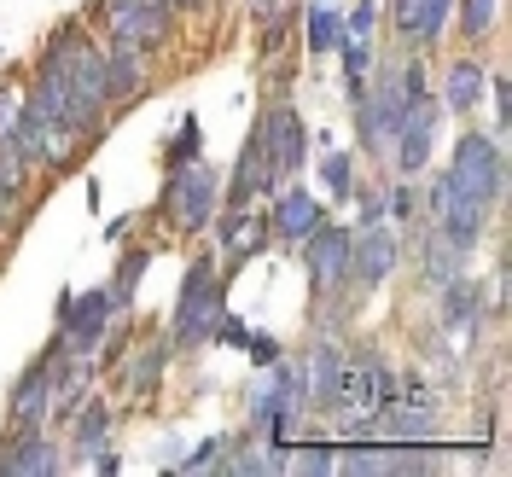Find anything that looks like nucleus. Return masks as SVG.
<instances>
[{"label":"nucleus","instance_id":"nucleus-24","mask_svg":"<svg viewBox=\"0 0 512 477\" xmlns=\"http://www.w3.org/2000/svg\"><path fill=\"white\" fill-rule=\"evenodd\" d=\"M454 18H460V35L478 47V41H489L495 24H501V0H454Z\"/></svg>","mask_w":512,"mask_h":477},{"label":"nucleus","instance_id":"nucleus-2","mask_svg":"<svg viewBox=\"0 0 512 477\" xmlns=\"http://www.w3.org/2000/svg\"><path fill=\"white\" fill-rule=\"evenodd\" d=\"M216 210H222V175H216L204 158L163 169L158 222L169 227V233H181V239H192V233H210Z\"/></svg>","mask_w":512,"mask_h":477},{"label":"nucleus","instance_id":"nucleus-38","mask_svg":"<svg viewBox=\"0 0 512 477\" xmlns=\"http://www.w3.org/2000/svg\"><path fill=\"white\" fill-rule=\"evenodd\" d=\"M169 6H175V12H181V18H187V12H204V6H210V0H169Z\"/></svg>","mask_w":512,"mask_h":477},{"label":"nucleus","instance_id":"nucleus-35","mask_svg":"<svg viewBox=\"0 0 512 477\" xmlns=\"http://www.w3.org/2000/svg\"><path fill=\"white\" fill-rule=\"evenodd\" d=\"M88 466H94L99 477H117V472H123V460H117V448H99V454L88 460Z\"/></svg>","mask_w":512,"mask_h":477},{"label":"nucleus","instance_id":"nucleus-30","mask_svg":"<svg viewBox=\"0 0 512 477\" xmlns=\"http://www.w3.org/2000/svg\"><path fill=\"white\" fill-rule=\"evenodd\" d=\"M245 355H251V367H268V361H280V338L274 332H251L245 338Z\"/></svg>","mask_w":512,"mask_h":477},{"label":"nucleus","instance_id":"nucleus-15","mask_svg":"<svg viewBox=\"0 0 512 477\" xmlns=\"http://www.w3.org/2000/svg\"><path fill=\"white\" fill-rule=\"evenodd\" d=\"M140 94H152V53L105 41V99H111V117L128 111Z\"/></svg>","mask_w":512,"mask_h":477},{"label":"nucleus","instance_id":"nucleus-12","mask_svg":"<svg viewBox=\"0 0 512 477\" xmlns=\"http://www.w3.org/2000/svg\"><path fill=\"white\" fill-rule=\"evenodd\" d=\"M210 233H216V262H222L227 280H239V268H245V262H256V256L274 245L268 216H256V204H251V210H216Z\"/></svg>","mask_w":512,"mask_h":477},{"label":"nucleus","instance_id":"nucleus-7","mask_svg":"<svg viewBox=\"0 0 512 477\" xmlns=\"http://www.w3.org/2000/svg\"><path fill=\"white\" fill-rule=\"evenodd\" d=\"M256 134H262L274 181H297L303 163H309V128H303V111L291 105V94H268L262 117H256Z\"/></svg>","mask_w":512,"mask_h":477},{"label":"nucleus","instance_id":"nucleus-4","mask_svg":"<svg viewBox=\"0 0 512 477\" xmlns=\"http://www.w3.org/2000/svg\"><path fill=\"white\" fill-rule=\"evenodd\" d=\"M448 187L466 192V198H478L483 210H495L501 198H507V146L495 140V134H478V128H466L460 140H454V158H448Z\"/></svg>","mask_w":512,"mask_h":477},{"label":"nucleus","instance_id":"nucleus-37","mask_svg":"<svg viewBox=\"0 0 512 477\" xmlns=\"http://www.w3.org/2000/svg\"><path fill=\"white\" fill-rule=\"evenodd\" d=\"M128 227H134L128 216H123V222H111V227H105V239H111V245H123V239H128Z\"/></svg>","mask_w":512,"mask_h":477},{"label":"nucleus","instance_id":"nucleus-9","mask_svg":"<svg viewBox=\"0 0 512 477\" xmlns=\"http://www.w3.org/2000/svg\"><path fill=\"white\" fill-rule=\"evenodd\" d=\"M396 262H402V233L390 222L350 227V297L355 303H367L396 274Z\"/></svg>","mask_w":512,"mask_h":477},{"label":"nucleus","instance_id":"nucleus-28","mask_svg":"<svg viewBox=\"0 0 512 477\" xmlns=\"http://www.w3.org/2000/svg\"><path fill=\"white\" fill-rule=\"evenodd\" d=\"M291 454H297V448H291ZM286 472H309V477H320V472H338V448L309 443L303 454H297V466H286Z\"/></svg>","mask_w":512,"mask_h":477},{"label":"nucleus","instance_id":"nucleus-20","mask_svg":"<svg viewBox=\"0 0 512 477\" xmlns=\"http://www.w3.org/2000/svg\"><path fill=\"white\" fill-rule=\"evenodd\" d=\"M111 425H117V414H111V408H105L99 396H88V402H82V408L70 414V443H64V454L88 466L99 448H111Z\"/></svg>","mask_w":512,"mask_h":477},{"label":"nucleus","instance_id":"nucleus-3","mask_svg":"<svg viewBox=\"0 0 512 477\" xmlns=\"http://www.w3.org/2000/svg\"><path fill=\"white\" fill-rule=\"evenodd\" d=\"M88 18L105 30V41H123L140 53H163L181 35V12L169 0H94Z\"/></svg>","mask_w":512,"mask_h":477},{"label":"nucleus","instance_id":"nucleus-29","mask_svg":"<svg viewBox=\"0 0 512 477\" xmlns=\"http://www.w3.org/2000/svg\"><path fill=\"white\" fill-rule=\"evenodd\" d=\"M483 99H495V134H507L512 128V82L507 76H489V94Z\"/></svg>","mask_w":512,"mask_h":477},{"label":"nucleus","instance_id":"nucleus-16","mask_svg":"<svg viewBox=\"0 0 512 477\" xmlns=\"http://www.w3.org/2000/svg\"><path fill=\"white\" fill-rule=\"evenodd\" d=\"M47 419H53V355L30 361L6 396V425H47Z\"/></svg>","mask_w":512,"mask_h":477},{"label":"nucleus","instance_id":"nucleus-27","mask_svg":"<svg viewBox=\"0 0 512 477\" xmlns=\"http://www.w3.org/2000/svg\"><path fill=\"white\" fill-rule=\"evenodd\" d=\"M222 454H227V437H204L187 460H175V472H222Z\"/></svg>","mask_w":512,"mask_h":477},{"label":"nucleus","instance_id":"nucleus-8","mask_svg":"<svg viewBox=\"0 0 512 477\" xmlns=\"http://www.w3.org/2000/svg\"><path fill=\"white\" fill-rule=\"evenodd\" d=\"M437 123H443V105L431 94V82L408 94L402 105V123H396V140H390V163H396V175H425L431 169V152H437Z\"/></svg>","mask_w":512,"mask_h":477},{"label":"nucleus","instance_id":"nucleus-34","mask_svg":"<svg viewBox=\"0 0 512 477\" xmlns=\"http://www.w3.org/2000/svg\"><path fill=\"white\" fill-rule=\"evenodd\" d=\"M12 222H24V198L18 192H0V233H12Z\"/></svg>","mask_w":512,"mask_h":477},{"label":"nucleus","instance_id":"nucleus-13","mask_svg":"<svg viewBox=\"0 0 512 477\" xmlns=\"http://www.w3.org/2000/svg\"><path fill=\"white\" fill-rule=\"evenodd\" d=\"M448 18H454V0H390L396 53H431V47L443 41Z\"/></svg>","mask_w":512,"mask_h":477},{"label":"nucleus","instance_id":"nucleus-6","mask_svg":"<svg viewBox=\"0 0 512 477\" xmlns=\"http://www.w3.org/2000/svg\"><path fill=\"white\" fill-rule=\"evenodd\" d=\"M117 309H111V291L105 286H88V291H59V326H53V344L64 355H88L99 361V344H105V332L117 326Z\"/></svg>","mask_w":512,"mask_h":477},{"label":"nucleus","instance_id":"nucleus-18","mask_svg":"<svg viewBox=\"0 0 512 477\" xmlns=\"http://www.w3.org/2000/svg\"><path fill=\"white\" fill-rule=\"evenodd\" d=\"M169 355H175V350H169V332H152V338H140L134 355H128L123 367H111V373H123V390L134 396V402H146V396H158Z\"/></svg>","mask_w":512,"mask_h":477},{"label":"nucleus","instance_id":"nucleus-23","mask_svg":"<svg viewBox=\"0 0 512 477\" xmlns=\"http://www.w3.org/2000/svg\"><path fill=\"white\" fill-rule=\"evenodd\" d=\"M320 187L332 192V204H350V192H355V158L344 152V146H320Z\"/></svg>","mask_w":512,"mask_h":477},{"label":"nucleus","instance_id":"nucleus-25","mask_svg":"<svg viewBox=\"0 0 512 477\" xmlns=\"http://www.w3.org/2000/svg\"><path fill=\"white\" fill-rule=\"evenodd\" d=\"M192 158H204V123H198V117H181V123H175V134H169V140H163V169H175V163H192Z\"/></svg>","mask_w":512,"mask_h":477},{"label":"nucleus","instance_id":"nucleus-21","mask_svg":"<svg viewBox=\"0 0 512 477\" xmlns=\"http://www.w3.org/2000/svg\"><path fill=\"white\" fill-rule=\"evenodd\" d=\"M152 268V245H128L123 256H117V274L105 280V291H111V309L117 315H128L134 309V291H140V274Z\"/></svg>","mask_w":512,"mask_h":477},{"label":"nucleus","instance_id":"nucleus-11","mask_svg":"<svg viewBox=\"0 0 512 477\" xmlns=\"http://www.w3.org/2000/svg\"><path fill=\"white\" fill-rule=\"evenodd\" d=\"M64 443L47 425H6L0 437V477H59Z\"/></svg>","mask_w":512,"mask_h":477},{"label":"nucleus","instance_id":"nucleus-1","mask_svg":"<svg viewBox=\"0 0 512 477\" xmlns=\"http://www.w3.org/2000/svg\"><path fill=\"white\" fill-rule=\"evenodd\" d=\"M227 280L216 251L192 256L187 274H181V291H175V309H169V350L175 355H192L210 344V332H216V320L227 315Z\"/></svg>","mask_w":512,"mask_h":477},{"label":"nucleus","instance_id":"nucleus-19","mask_svg":"<svg viewBox=\"0 0 512 477\" xmlns=\"http://www.w3.org/2000/svg\"><path fill=\"white\" fill-rule=\"evenodd\" d=\"M483 94H489V70H483L478 53H460V59L448 64V76H443V111H454V117H472L483 105Z\"/></svg>","mask_w":512,"mask_h":477},{"label":"nucleus","instance_id":"nucleus-14","mask_svg":"<svg viewBox=\"0 0 512 477\" xmlns=\"http://www.w3.org/2000/svg\"><path fill=\"white\" fill-rule=\"evenodd\" d=\"M326 222V204H320V192L297 187V181H280L274 187V210H268V233H274V245H286L297 251L315 227Z\"/></svg>","mask_w":512,"mask_h":477},{"label":"nucleus","instance_id":"nucleus-10","mask_svg":"<svg viewBox=\"0 0 512 477\" xmlns=\"http://www.w3.org/2000/svg\"><path fill=\"white\" fill-rule=\"evenodd\" d=\"M419 222H431L437 233H448L454 245L478 251V245H483V227H489V210H483L478 198H466V192H454V187H448V175H431Z\"/></svg>","mask_w":512,"mask_h":477},{"label":"nucleus","instance_id":"nucleus-26","mask_svg":"<svg viewBox=\"0 0 512 477\" xmlns=\"http://www.w3.org/2000/svg\"><path fill=\"white\" fill-rule=\"evenodd\" d=\"M30 181H35L30 158H24V152H18V140L6 134V140H0V192H18V198H24Z\"/></svg>","mask_w":512,"mask_h":477},{"label":"nucleus","instance_id":"nucleus-36","mask_svg":"<svg viewBox=\"0 0 512 477\" xmlns=\"http://www.w3.org/2000/svg\"><path fill=\"white\" fill-rule=\"evenodd\" d=\"M280 6H286V0H245V12H251L256 24H268V18H280Z\"/></svg>","mask_w":512,"mask_h":477},{"label":"nucleus","instance_id":"nucleus-17","mask_svg":"<svg viewBox=\"0 0 512 477\" xmlns=\"http://www.w3.org/2000/svg\"><path fill=\"white\" fill-rule=\"evenodd\" d=\"M414 233H419V274H425V291L437 297L448 280H460V274L472 268V251H466V245H454L448 233H437L431 222H419Z\"/></svg>","mask_w":512,"mask_h":477},{"label":"nucleus","instance_id":"nucleus-31","mask_svg":"<svg viewBox=\"0 0 512 477\" xmlns=\"http://www.w3.org/2000/svg\"><path fill=\"white\" fill-rule=\"evenodd\" d=\"M245 338H251V326L233 320V315H222L216 320V332H210V344H227V350H245Z\"/></svg>","mask_w":512,"mask_h":477},{"label":"nucleus","instance_id":"nucleus-33","mask_svg":"<svg viewBox=\"0 0 512 477\" xmlns=\"http://www.w3.org/2000/svg\"><path fill=\"white\" fill-rule=\"evenodd\" d=\"M18 111H24V88H0V140L18 128Z\"/></svg>","mask_w":512,"mask_h":477},{"label":"nucleus","instance_id":"nucleus-22","mask_svg":"<svg viewBox=\"0 0 512 477\" xmlns=\"http://www.w3.org/2000/svg\"><path fill=\"white\" fill-rule=\"evenodd\" d=\"M350 41V30H344V12L338 6H326V0H309V30H303V47L309 53H338Z\"/></svg>","mask_w":512,"mask_h":477},{"label":"nucleus","instance_id":"nucleus-32","mask_svg":"<svg viewBox=\"0 0 512 477\" xmlns=\"http://www.w3.org/2000/svg\"><path fill=\"white\" fill-rule=\"evenodd\" d=\"M344 30L350 35H373L379 30V0H355V12L344 18Z\"/></svg>","mask_w":512,"mask_h":477},{"label":"nucleus","instance_id":"nucleus-5","mask_svg":"<svg viewBox=\"0 0 512 477\" xmlns=\"http://www.w3.org/2000/svg\"><path fill=\"white\" fill-rule=\"evenodd\" d=\"M297 256H303V268H309V315H315L320 303L332 297V303H350V222H326L297 245Z\"/></svg>","mask_w":512,"mask_h":477}]
</instances>
